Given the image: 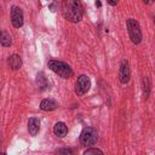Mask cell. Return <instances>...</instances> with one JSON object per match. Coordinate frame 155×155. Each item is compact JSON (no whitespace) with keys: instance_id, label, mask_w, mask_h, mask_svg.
Segmentation results:
<instances>
[{"instance_id":"cell-6","label":"cell","mask_w":155,"mask_h":155,"mask_svg":"<svg viewBox=\"0 0 155 155\" xmlns=\"http://www.w3.org/2000/svg\"><path fill=\"white\" fill-rule=\"evenodd\" d=\"M11 22L15 28H21L24 23V16L23 11L18 6H12L11 8Z\"/></svg>"},{"instance_id":"cell-7","label":"cell","mask_w":155,"mask_h":155,"mask_svg":"<svg viewBox=\"0 0 155 155\" xmlns=\"http://www.w3.org/2000/svg\"><path fill=\"white\" fill-rule=\"evenodd\" d=\"M131 78V71H130V67L127 61H122L121 65H120V70H119V80L121 84H127L130 81Z\"/></svg>"},{"instance_id":"cell-13","label":"cell","mask_w":155,"mask_h":155,"mask_svg":"<svg viewBox=\"0 0 155 155\" xmlns=\"http://www.w3.org/2000/svg\"><path fill=\"white\" fill-rule=\"evenodd\" d=\"M36 84H38V87L40 90H45L48 86V81H47V79H46L44 73H39L36 75Z\"/></svg>"},{"instance_id":"cell-10","label":"cell","mask_w":155,"mask_h":155,"mask_svg":"<svg viewBox=\"0 0 155 155\" xmlns=\"http://www.w3.org/2000/svg\"><path fill=\"white\" fill-rule=\"evenodd\" d=\"M68 132V127L65 126L64 122H57L54 126H53V133L57 136V137H64Z\"/></svg>"},{"instance_id":"cell-8","label":"cell","mask_w":155,"mask_h":155,"mask_svg":"<svg viewBox=\"0 0 155 155\" xmlns=\"http://www.w3.org/2000/svg\"><path fill=\"white\" fill-rule=\"evenodd\" d=\"M58 108V103L51 98H46V99H42L41 103H40V109L44 110V111H52L54 109Z\"/></svg>"},{"instance_id":"cell-19","label":"cell","mask_w":155,"mask_h":155,"mask_svg":"<svg viewBox=\"0 0 155 155\" xmlns=\"http://www.w3.org/2000/svg\"><path fill=\"white\" fill-rule=\"evenodd\" d=\"M143 1H145V2H148V1H149V0H143Z\"/></svg>"},{"instance_id":"cell-17","label":"cell","mask_w":155,"mask_h":155,"mask_svg":"<svg viewBox=\"0 0 155 155\" xmlns=\"http://www.w3.org/2000/svg\"><path fill=\"white\" fill-rule=\"evenodd\" d=\"M58 153H67V154H70L71 150H70V149H63V150H58Z\"/></svg>"},{"instance_id":"cell-11","label":"cell","mask_w":155,"mask_h":155,"mask_svg":"<svg viewBox=\"0 0 155 155\" xmlns=\"http://www.w3.org/2000/svg\"><path fill=\"white\" fill-rule=\"evenodd\" d=\"M8 65L11 69L13 70H18L22 65V59L18 54H12L11 57H8Z\"/></svg>"},{"instance_id":"cell-18","label":"cell","mask_w":155,"mask_h":155,"mask_svg":"<svg viewBox=\"0 0 155 155\" xmlns=\"http://www.w3.org/2000/svg\"><path fill=\"white\" fill-rule=\"evenodd\" d=\"M96 5H97V6H102V4H101L99 1H96Z\"/></svg>"},{"instance_id":"cell-2","label":"cell","mask_w":155,"mask_h":155,"mask_svg":"<svg viewBox=\"0 0 155 155\" xmlns=\"http://www.w3.org/2000/svg\"><path fill=\"white\" fill-rule=\"evenodd\" d=\"M47 65H48V68L53 73H56L58 76H61L63 79H69L74 74L73 73V69L70 68V65H68L67 63H64L62 61H54V59H52V61H48Z\"/></svg>"},{"instance_id":"cell-14","label":"cell","mask_w":155,"mask_h":155,"mask_svg":"<svg viewBox=\"0 0 155 155\" xmlns=\"http://www.w3.org/2000/svg\"><path fill=\"white\" fill-rule=\"evenodd\" d=\"M149 93H150L149 79H148V78H143V94H144V98H145V99L149 97Z\"/></svg>"},{"instance_id":"cell-3","label":"cell","mask_w":155,"mask_h":155,"mask_svg":"<svg viewBox=\"0 0 155 155\" xmlns=\"http://www.w3.org/2000/svg\"><path fill=\"white\" fill-rule=\"evenodd\" d=\"M127 30H128L131 41L133 44L138 45L142 41V30H140L139 23L136 19H133V18L127 19Z\"/></svg>"},{"instance_id":"cell-15","label":"cell","mask_w":155,"mask_h":155,"mask_svg":"<svg viewBox=\"0 0 155 155\" xmlns=\"http://www.w3.org/2000/svg\"><path fill=\"white\" fill-rule=\"evenodd\" d=\"M84 154L85 155H91V154H103V151L101 150V149H97V148H88V149H86L85 151H84Z\"/></svg>"},{"instance_id":"cell-4","label":"cell","mask_w":155,"mask_h":155,"mask_svg":"<svg viewBox=\"0 0 155 155\" xmlns=\"http://www.w3.org/2000/svg\"><path fill=\"white\" fill-rule=\"evenodd\" d=\"M98 140V133L93 127H85L80 134V143L82 145H93Z\"/></svg>"},{"instance_id":"cell-5","label":"cell","mask_w":155,"mask_h":155,"mask_svg":"<svg viewBox=\"0 0 155 155\" xmlns=\"http://www.w3.org/2000/svg\"><path fill=\"white\" fill-rule=\"evenodd\" d=\"M91 87V80L87 75H80L75 82V93L78 96H84Z\"/></svg>"},{"instance_id":"cell-1","label":"cell","mask_w":155,"mask_h":155,"mask_svg":"<svg viewBox=\"0 0 155 155\" xmlns=\"http://www.w3.org/2000/svg\"><path fill=\"white\" fill-rule=\"evenodd\" d=\"M61 10L63 17L71 23H78L82 18V6L80 0H62Z\"/></svg>"},{"instance_id":"cell-16","label":"cell","mask_w":155,"mask_h":155,"mask_svg":"<svg viewBox=\"0 0 155 155\" xmlns=\"http://www.w3.org/2000/svg\"><path fill=\"white\" fill-rule=\"evenodd\" d=\"M107 1H108V4L111 5V6H115V5L119 2V0H107Z\"/></svg>"},{"instance_id":"cell-9","label":"cell","mask_w":155,"mask_h":155,"mask_svg":"<svg viewBox=\"0 0 155 155\" xmlns=\"http://www.w3.org/2000/svg\"><path fill=\"white\" fill-rule=\"evenodd\" d=\"M40 130V120L38 117H30L28 121V131L31 136H36Z\"/></svg>"},{"instance_id":"cell-12","label":"cell","mask_w":155,"mask_h":155,"mask_svg":"<svg viewBox=\"0 0 155 155\" xmlns=\"http://www.w3.org/2000/svg\"><path fill=\"white\" fill-rule=\"evenodd\" d=\"M0 44L5 47H8L12 45V39H11V35L5 31V30H0Z\"/></svg>"},{"instance_id":"cell-20","label":"cell","mask_w":155,"mask_h":155,"mask_svg":"<svg viewBox=\"0 0 155 155\" xmlns=\"http://www.w3.org/2000/svg\"><path fill=\"white\" fill-rule=\"evenodd\" d=\"M0 143H1V140H0Z\"/></svg>"}]
</instances>
